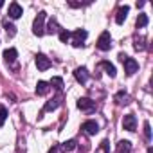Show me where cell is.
<instances>
[{
    "label": "cell",
    "mask_w": 153,
    "mask_h": 153,
    "mask_svg": "<svg viewBox=\"0 0 153 153\" xmlns=\"http://www.w3.org/2000/svg\"><path fill=\"white\" fill-rule=\"evenodd\" d=\"M16 56H18V52H16V49H6L4 51V59L7 61V63H15V59H16Z\"/></svg>",
    "instance_id": "cell-13"
},
{
    "label": "cell",
    "mask_w": 153,
    "mask_h": 153,
    "mask_svg": "<svg viewBox=\"0 0 153 153\" xmlns=\"http://www.w3.org/2000/svg\"><path fill=\"white\" fill-rule=\"evenodd\" d=\"M6 119H7V110H6V106L0 105V126L6 123Z\"/></svg>",
    "instance_id": "cell-22"
},
{
    "label": "cell",
    "mask_w": 153,
    "mask_h": 153,
    "mask_svg": "<svg viewBox=\"0 0 153 153\" xmlns=\"http://www.w3.org/2000/svg\"><path fill=\"white\" fill-rule=\"evenodd\" d=\"M45 18H47V13L45 11H40L38 16L34 18V22H33V33L36 36H43V33H45V25H43Z\"/></svg>",
    "instance_id": "cell-2"
},
{
    "label": "cell",
    "mask_w": 153,
    "mask_h": 153,
    "mask_svg": "<svg viewBox=\"0 0 153 153\" xmlns=\"http://www.w3.org/2000/svg\"><path fill=\"white\" fill-rule=\"evenodd\" d=\"M22 13H24V11H22V6H20L18 2H11V4H9V18H15V20H16V18L22 16Z\"/></svg>",
    "instance_id": "cell-10"
},
{
    "label": "cell",
    "mask_w": 153,
    "mask_h": 153,
    "mask_svg": "<svg viewBox=\"0 0 153 153\" xmlns=\"http://www.w3.org/2000/svg\"><path fill=\"white\" fill-rule=\"evenodd\" d=\"M81 130H83L87 135H96V133L99 131V124H97L96 121H85V123L81 124Z\"/></svg>",
    "instance_id": "cell-9"
},
{
    "label": "cell",
    "mask_w": 153,
    "mask_h": 153,
    "mask_svg": "<svg viewBox=\"0 0 153 153\" xmlns=\"http://www.w3.org/2000/svg\"><path fill=\"white\" fill-rule=\"evenodd\" d=\"M49 85L54 87L56 90H61V88H63V79H61V78H52V79L49 81Z\"/></svg>",
    "instance_id": "cell-20"
},
{
    "label": "cell",
    "mask_w": 153,
    "mask_h": 153,
    "mask_svg": "<svg viewBox=\"0 0 153 153\" xmlns=\"http://www.w3.org/2000/svg\"><path fill=\"white\" fill-rule=\"evenodd\" d=\"M128 13H130V7H128V6H121V7L117 9V15H115V22H117V24H123V22L126 20Z\"/></svg>",
    "instance_id": "cell-11"
},
{
    "label": "cell",
    "mask_w": 153,
    "mask_h": 153,
    "mask_svg": "<svg viewBox=\"0 0 153 153\" xmlns=\"http://www.w3.org/2000/svg\"><path fill=\"white\" fill-rule=\"evenodd\" d=\"M135 24H137L139 29H140V27H146V25H148V15H139Z\"/></svg>",
    "instance_id": "cell-21"
},
{
    "label": "cell",
    "mask_w": 153,
    "mask_h": 153,
    "mask_svg": "<svg viewBox=\"0 0 153 153\" xmlns=\"http://www.w3.org/2000/svg\"><path fill=\"white\" fill-rule=\"evenodd\" d=\"M49 153H58V146H54V148H52V149H51Z\"/></svg>",
    "instance_id": "cell-27"
},
{
    "label": "cell",
    "mask_w": 153,
    "mask_h": 153,
    "mask_svg": "<svg viewBox=\"0 0 153 153\" xmlns=\"http://www.w3.org/2000/svg\"><path fill=\"white\" fill-rule=\"evenodd\" d=\"M49 90H51V85L47 81H38V85H36V94L38 96H47Z\"/></svg>",
    "instance_id": "cell-12"
},
{
    "label": "cell",
    "mask_w": 153,
    "mask_h": 153,
    "mask_svg": "<svg viewBox=\"0 0 153 153\" xmlns=\"http://www.w3.org/2000/svg\"><path fill=\"white\" fill-rule=\"evenodd\" d=\"M76 146H78V144H76V140L70 139V140H65V142L61 144V149H63V151H74Z\"/></svg>",
    "instance_id": "cell-19"
},
{
    "label": "cell",
    "mask_w": 153,
    "mask_h": 153,
    "mask_svg": "<svg viewBox=\"0 0 153 153\" xmlns=\"http://www.w3.org/2000/svg\"><path fill=\"white\" fill-rule=\"evenodd\" d=\"M123 128L128 130V131H135V128H137V119H135L133 114L124 115V119H123Z\"/></svg>",
    "instance_id": "cell-8"
},
{
    "label": "cell",
    "mask_w": 153,
    "mask_h": 153,
    "mask_svg": "<svg viewBox=\"0 0 153 153\" xmlns=\"http://www.w3.org/2000/svg\"><path fill=\"white\" fill-rule=\"evenodd\" d=\"M97 49L99 51H110V47H112V36H110V33L108 31H105V33H101V36L97 38Z\"/></svg>",
    "instance_id": "cell-3"
},
{
    "label": "cell",
    "mask_w": 153,
    "mask_h": 153,
    "mask_svg": "<svg viewBox=\"0 0 153 153\" xmlns=\"http://www.w3.org/2000/svg\"><path fill=\"white\" fill-rule=\"evenodd\" d=\"M99 67H103V68L106 70V74L110 76V78H115V74H117V72H115V67H114L110 61H101V63H99Z\"/></svg>",
    "instance_id": "cell-15"
},
{
    "label": "cell",
    "mask_w": 153,
    "mask_h": 153,
    "mask_svg": "<svg viewBox=\"0 0 153 153\" xmlns=\"http://www.w3.org/2000/svg\"><path fill=\"white\" fill-rule=\"evenodd\" d=\"M74 78H76V81H78V83L85 85L88 81V70L85 67H78V68L74 70Z\"/></svg>",
    "instance_id": "cell-6"
},
{
    "label": "cell",
    "mask_w": 153,
    "mask_h": 153,
    "mask_svg": "<svg viewBox=\"0 0 153 153\" xmlns=\"http://www.w3.org/2000/svg\"><path fill=\"white\" fill-rule=\"evenodd\" d=\"M2 6H4V2H2V0H0V7H2Z\"/></svg>",
    "instance_id": "cell-29"
},
{
    "label": "cell",
    "mask_w": 153,
    "mask_h": 153,
    "mask_svg": "<svg viewBox=\"0 0 153 153\" xmlns=\"http://www.w3.org/2000/svg\"><path fill=\"white\" fill-rule=\"evenodd\" d=\"M117 153H131L130 140H119L117 142Z\"/></svg>",
    "instance_id": "cell-14"
},
{
    "label": "cell",
    "mask_w": 153,
    "mask_h": 153,
    "mask_svg": "<svg viewBox=\"0 0 153 153\" xmlns=\"http://www.w3.org/2000/svg\"><path fill=\"white\" fill-rule=\"evenodd\" d=\"M144 137H146V140H151V128H149V123H144Z\"/></svg>",
    "instance_id": "cell-24"
},
{
    "label": "cell",
    "mask_w": 153,
    "mask_h": 153,
    "mask_svg": "<svg viewBox=\"0 0 153 153\" xmlns=\"http://www.w3.org/2000/svg\"><path fill=\"white\" fill-rule=\"evenodd\" d=\"M115 99H117V103H124V105L128 103V101H126V99H128V96H126V92H119Z\"/></svg>",
    "instance_id": "cell-25"
},
{
    "label": "cell",
    "mask_w": 153,
    "mask_h": 153,
    "mask_svg": "<svg viewBox=\"0 0 153 153\" xmlns=\"http://www.w3.org/2000/svg\"><path fill=\"white\" fill-rule=\"evenodd\" d=\"M78 108L83 110V112H92L96 108V103L92 99H88V97H79L78 99Z\"/></svg>",
    "instance_id": "cell-7"
},
{
    "label": "cell",
    "mask_w": 153,
    "mask_h": 153,
    "mask_svg": "<svg viewBox=\"0 0 153 153\" xmlns=\"http://www.w3.org/2000/svg\"><path fill=\"white\" fill-rule=\"evenodd\" d=\"M59 106V97H54V99H51L45 106H43V112H51V110H56Z\"/></svg>",
    "instance_id": "cell-18"
},
{
    "label": "cell",
    "mask_w": 153,
    "mask_h": 153,
    "mask_svg": "<svg viewBox=\"0 0 153 153\" xmlns=\"http://www.w3.org/2000/svg\"><path fill=\"white\" fill-rule=\"evenodd\" d=\"M2 25H4V29H6V33H7V36H9V38H13V36L16 34V27H15L9 20H4V22H2Z\"/></svg>",
    "instance_id": "cell-16"
},
{
    "label": "cell",
    "mask_w": 153,
    "mask_h": 153,
    "mask_svg": "<svg viewBox=\"0 0 153 153\" xmlns=\"http://www.w3.org/2000/svg\"><path fill=\"white\" fill-rule=\"evenodd\" d=\"M47 33H51V34L59 33V25H58V22H56L54 18H51V20H49V24H47Z\"/></svg>",
    "instance_id": "cell-17"
},
{
    "label": "cell",
    "mask_w": 153,
    "mask_h": 153,
    "mask_svg": "<svg viewBox=\"0 0 153 153\" xmlns=\"http://www.w3.org/2000/svg\"><path fill=\"white\" fill-rule=\"evenodd\" d=\"M59 40H61L63 43H67V42L70 40V33H68V31H59Z\"/></svg>",
    "instance_id": "cell-23"
},
{
    "label": "cell",
    "mask_w": 153,
    "mask_h": 153,
    "mask_svg": "<svg viewBox=\"0 0 153 153\" xmlns=\"http://www.w3.org/2000/svg\"><path fill=\"white\" fill-rule=\"evenodd\" d=\"M87 31L85 29H76L74 33H70V38H72V45L74 47H81L83 45V42L87 40Z\"/></svg>",
    "instance_id": "cell-4"
},
{
    "label": "cell",
    "mask_w": 153,
    "mask_h": 153,
    "mask_svg": "<svg viewBox=\"0 0 153 153\" xmlns=\"http://www.w3.org/2000/svg\"><path fill=\"white\" fill-rule=\"evenodd\" d=\"M119 59L123 61V65H124V72H126L128 76H133V74L137 72L139 63H137L133 58H130V56H126V54H119Z\"/></svg>",
    "instance_id": "cell-1"
},
{
    "label": "cell",
    "mask_w": 153,
    "mask_h": 153,
    "mask_svg": "<svg viewBox=\"0 0 153 153\" xmlns=\"http://www.w3.org/2000/svg\"><path fill=\"white\" fill-rule=\"evenodd\" d=\"M142 42H144L142 38H140V40H137V38H135V49H137V51H144V49H146V45H144Z\"/></svg>",
    "instance_id": "cell-26"
},
{
    "label": "cell",
    "mask_w": 153,
    "mask_h": 153,
    "mask_svg": "<svg viewBox=\"0 0 153 153\" xmlns=\"http://www.w3.org/2000/svg\"><path fill=\"white\" fill-rule=\"evenodd\" d=\"M34 63H36V67H38V70H47V68H51V59L45 56V54H36V58H34Z\"/></svg>",
    "instance_id": "cell-5"
},
{
    "label": "cell",
    "mask_w": 153,
    "mask_h": 153,
    "mask_svg": "<svg viewBox=\"0 0 153 153\" xmlns=\"http://www.w3.org/2000/svg\"><path fill=\"white\" fill-rule=\"evenodd\" d=\"M148 153H153V149H151V148H148Z\"/></svg>",
    "instance_id": "cell-28"
}]
</instances>
